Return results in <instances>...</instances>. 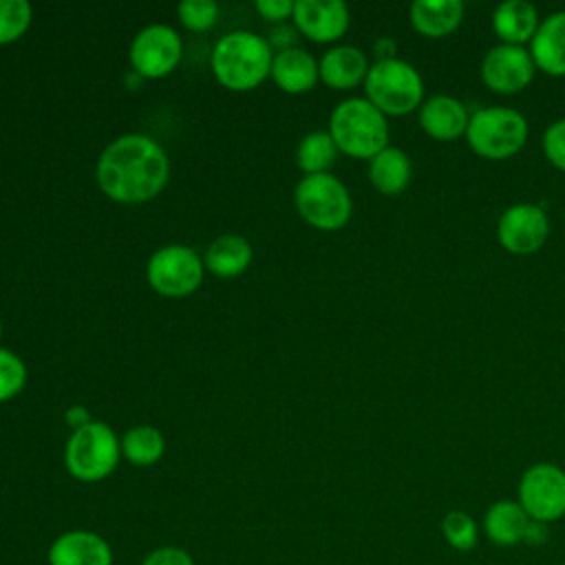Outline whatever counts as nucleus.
I'll return each mask as SVG.
<instances>
[{
	"mask_svg": "<svg viewBox=\"0 0 565 565\" xmlns=\"http://www.w3.org/2000/svg\"><path fill=\"white\" fill-rule=\"evenodd\" d=\"M170 174L163 148L146 135L115 139L97 161V183L119 203H141L157 196Z\"/></svg>",
	"mask_w": 565,
	"mask_h": 565,
	"instance_id": "obj_1",
	"label": "nucleus"
},
{
	"mask_svg": "<svg viewBox=\"0 0 565 565\" xmlns=\"http://www.w3.org/2000/svg\"><path fill=\"white\" fill-rule=\"evenodd\" d=\"M271 62L269 42L249 31L223 35L212 51V71L216 79L232 90L256 88L271 73Z\"/></svg>",
	"mask_w": 565,
	"mask_h": 565,
	"instance_id": "obj_2",
	"label": "nucleus"
},
{
	"mask_svg": "<svg viewBox=\"0 0 565 565\" xmlns=\"http://www.w3.org/2000/svg\"><path fill=\"white\" fill-rule=\"evenodd\" d=\"M329 135L338 150L355 159H373L388 146V121L366 97L340 102L329 119Z\"/></svg>",
	"mask_w": 565,
	"mask_h": 565,
	"instance_id": "obj_3",
	"label": "nucleus"
},
{
	"mask_svg": "<svg viewBox=\"0 0 565 565\" xmlns=\"http://www.w3.org/2000/svg\"><path fill=\"white\" fill-rule=\"evenodd\" d=\"M527 135V119L519 110L486 106L470 115L466 141L475 154L490 161H503L523 150Z\"/></svg>",
	"mask_w": 565,
	"mask_h": 565,
	"instance_id": "obj_4",
	"label": "nucleus"
},
{
	"mask_svg": "<svg viewBox=\"0 0 565 565\" xmlns=\"http://www.w3.org/2000/svg\"><path fill=\"white\" fill-rule=\"evenodd\" d=\"M364 90L366 99L386 117L408 115L424 104V79L419 71L399 57L371 64Z\"/></svg>",
	"mask_w": 565,
	"mask_h": 565,
	"instance_id": "obj_5",
	"label": "nucleus"
},
{
	"mask_svg": "<svg viewBox=\"0 0 565 565\" xmlns=\"http://www.w3.org/2000/svg\"><path fill=\"white\" fill-rule=\"evenodd\" d=\"M119 455L121 441L115 430L104 422H90L68 437L64 463L79 481H102L117 468Z\"/></svg>",
	"mask_w": 565,
	"mask_h": 565,
	"instance_id": "obj_6",
	"label": "nucleus"
},
{
	"mask_svg": "<svg viewBox=\"0 0 565 565\" xmlns=\"http://www.w3.org/2000/svg\"><path fill=\"white\" fill-rule=\"evenodd\" d=\"M296 205L309 225L327 232L344 227L353 212L349 190L329 172L302 177L296 185Z\"/></svg>",
	"mask_w": 565,
	"mask_h": 565,
	"instance_id": "obj_7",
	"label": "nucleus"
},
{
	"mask_svg": "<svg viewBox=\"0 0 565 565\" xmlns=\"http://www.w3.org/2000/svg\"><path fill=\"white\" fill-rule=\"evenodd\" d=\"M516 494L532 521L550 525L565 516V470L547 461L532 463L523 470Z\"/></svg>",
	"mask_w": 565,
	"mask_h": 565,
	"instance_id": "obj_8",
	"label": "nucleus"
},
{
	"mask_svg": "<svg viewBox=\"0 0 565 565\" xmlns=\"http://www.w3.org/2000/svg\"><path fill=\"white\" fill-rule=\"evenodd\" d=\"M203 278L199 254L185 245H166L148 260V282L163 296H188Z\"/></svg>",
	"mask_w": 565,
	"mask_h": 565,
	"instance_id": "obj_9",
	"label": "nucleus"
},
{
	"mask_svg": "<svg viewBox=\"0 0 565 565\" xmlns=\"http://www.w3.org/2000/svg\"><path fill=\"white\" fill-rule=\"evenodd\" d=\"M550 236V218L541 205L514 203L497 221L499 245L514 256L539 252Z\"/></svg>",
	"mask_w": 565,
	"mask_h": 565,
	"instance_id": "obj_10",
	"label": "nucleus"
},
{
	"mask_svg": "<svg viewBox=\"0 0 565 565\" xmlns=\"http://www.w3.org/2000/svg\"><path fill=\"white\" fill-rule=\"evenodd\" d=\"M536 75L534 60L525 46L497 44L481 60V82L499 95L525 90Z\"/></svg>",
	"mask_w": 565,
	"mask_h": 565,
	"instance_id": "obj_11",
	"label": "nucleus"
},
{
	"mask_svg": "<svg viewBox=\"0 0 565 565\" xmlns=\"http://www.w3.org/2000/svg\"><path fill=\"white\" fill-rule=\"evenodd\" d=\"M181 38L168 24H150L141 29L130 44L132 68L141 77H161L181 60Z\"/></svg>",
	"mask_w": 565,
	"mask_h": 565,
	"instance_id": "obj_12",
	"label": "nucleus"
},
{
	"mask_svg": "<svg viewBox=\"0 0 565 565\" xmlns=\"http://www.w3.org/2000/svg\"><path fill=\"white\" fill-rule=\"evenodd\" d=\"M294 22L313 42H333L349 29V9L342 0H296Z\"/></svg>",
	"mask_w": 565,
	"mask_h": 565,
	"instance_id": "obj_13",
	"label": "nucleus"
},
{
	"mask_svg": "<svg viewBox=\"0 0 565 565\" xmlns=\"http://www.w3.org/2000/svg\"><path fill=\"white\" fill-rule=\"evenodd\" d=\"M49 565H113L110 543L90 530H68L53 539L46 552Z\"/></svg>",
	"mask_w": 565,
	"mask_h": 565,
	"instance_id": "obj_14",
	"label": "nucleus"
},
{
	"mask_svg": "<svg viewBox=\"0 0 565 565\" xmlns=\"http://www.w3.org/2000/svg\"><path fill=\"white\" fill-rule=\"evenodd\" d=\"M419 128L435 141H455L466 137L470 113L452 95H433L417 110Z\"/></svg>",
	"mask_w": 565,
	"mask_h": 565,
	"instance_id": "obj_15",
	"label": "nucleus"
},
{
	"mask_svg": "<svg viewBox=\"0 0 565 565\" xmlns=\"http://www.w3.org/2000/svg\"><path fill=\"white\" fill-rule=\"evenodd\" d=\"M527 51L536 71L550 77H565V11H554L541 20Z\"/></svg>",
	"mask_w": 565,
	"mask_h": 565,
	"instance_id": "obj_16",
	"label": "nucleus"
},
{
	"mask_svg": "<svg viewBox=\"0 0 565 565\" xmlns=\"http://www.w3.org/2000/svg\"><path fill=\"white\" fill-rule=\"evenodd\" d=\"M463 13L461 0H415L408 9L413 29L428 40H441L455 33L463 22Z\"/></svg>",
	"mask_w": 565,
	"mask_h": 565,
	"instance_id": "obj_17",
	"label": "nucleus"
},
{
	"mask_svg": "<svg viewBox=\"0 0 565 565\" xmlns=\"http://www.w3.org/2000/svg\"><path fill=\"white\" fill-rule=\"evenodd\" d=\"M541 24L539 11L527 0H505L492 11V31L499 44L525 46Z\"/></svg>",
	"mask_w": 565,
	"mask_h": 565,
	"instance_id": "obj_18",
	"label": "nucleus"
},
{
	"mask_svg": "<svg viewBox=\"0 0 565 565\" xmlns=\"http://www.w3.org/2000/svg\"><path fill=\"white\" fill-rule=\"evenodd\" d=\"M318 73L327 86L335 90H347L366 79L369 60L358 46L340 44L322 55Z\"/></svg>",
	"mask_w": 565,
	"mask_h": 565,
	"instance_id": "obj_19",
	"label": "nucleus"
},
{
	"mask_svg": "<svg viewBox=\"0 0 565 565\" xmlns=\"http://www.w3.org/2000/svg\"><path fill=\"white\" fill-rule=\"evenodd\" d=\"M530 523L532 519L525 514L519 501H512V499L494 501L483 514L486 536L501 547H512L523 543Z\"/></svg>",
	"mask_w": 565,
	"mask_h": 565,
	"instance_id": "obj_20",
	"label": "nucleus"
},
{
	"mask_svg": "<svg viewBox=\"0 0 565 565\" xmlns=\"http://www.w3.org/2000/svg\"><path fill=\"white\" fill-rule=\"evenodd\" d=\"M413 177V163L402 148L386 146L369 159V181L384 196L402 194Z\"/></svg>",
	"mask_w": 565,
	"mask_h": 565,
	"instance_id": "obj_21",
	"label": "nucleus"
},
{
	"mask_svg": "<svg viewBox=\"0 0 565 565\" xmlns=\"http://www.w3.org/2000/svg\"><path fill=\"white\" fill-rule=\"evenodd\" d=\"M271 77L285 93H305L318 82V62L302 49H287L274 55Z\"/></svg>",
	"mask_w": 565,
	"mask_h": 565,
	"instance_id": "obj_22",
	"label": "nucleus"
},
{
	"mask_svg": "<svg viewBox=\"0 0 565 565\" xmlns=\"http://www.w3.org/2000/svg\"><path fill=\"white\" fill-rule=\"evenodd\" d=\"M249 260H252V247L238 234L218 236L205 252L207 269L221 278L238 276L241 271L247 269Z\"/></svg>",
	"mask_w": 565,
	"mask_h": 565,
	"instance_id": "obj_23",
	"label": "nucleus"
},
{
	"mask_svg": "<svg viewBox=\"0 0 565 565\" xmlns=\"http://www.w3.org/2000/svg\"><path fill=\"white\" fill-rule=\"evenodd\" d=\"M296 157L305 174H322L333 166L338 157V146L327 130H313L302 137Z\"/></svg>",
	"mask_w": 565,
	"mask_h": 565,
	"instance_id": "obj_24",
	"label": "nucleus"
},
{
	"mask_svg": "<svg viewBox=\"0 0 565 565\" xmlns=\"http://www.w3.org/2000/svg\"><path fill=\"white\" fill-rule=\"evenodd\" d=\"M166 450L163 435L152 426L130 428L121 439L124 457L135 466H152L161 459Z\"/></svg>",
	"mask_w": 565,
	"mask_h": 565,
	"instance_id": "obj_25",
	"label": "nucleus"
},
{
	"mask_svg": "<svg viewBox=\"0 0 565 565\" xmlns=\"http://www.w3.org/2000/svg\"><path fill=\"white\" fill-rule=\"evenodd\" d=\"M441 536L457 552H470L479 543V525L463 510H450L441 519Z\"/></svg>",
	"mask_w": 565,
	"mask_h": 565,
	"instance_id": "obj_26",
	"label": "nucleus"
},
{
	"mask_svg": "<svg viewBox=\"0 0 565 565\" xmlns=\"http://www.w3.org/2000/svg\"><path fill=\"white\" fill-rule=\"evenodd\" d=\"M31 15L26 0H0V44L18 40L29 29Z\"/></svg>",
	"mask_w": 565,
	"mask_h": 565,
	"instance_id": "obj_27",
	"label": "nucleus"
},
{
	"mask_svg": "<svg viewBox=\"0 0 565 565\" xmlns=\"http://www.w3.org/2000/svg\"><path fill=\"white\" fill-rule=\"evenodd\" d=\"M179 20L192 31H205L218 20V4L214 0H181Z\"/></svg>",
	"mask_w": 565,
	"mask_h": 565,
	"instance_id": "obj_28",
	"label": "nucleus"
},
{
	"mask_svg": "<svg viewBox=\"0 0 565 565\" xmlns=\"http://www.w3.org/2000/svg\"><path fill=\"white\" fill-rule=\"evenodd\" d=\"M24 382H26L24 362L15 353L0 349V402L18 395Z\"/></svg>",
	"mask_w": 565,
	"mask_h": 565,
	"instance_id": "obj_29",
	"label": "nucleus"
},
{
	"mask_svg": "<svg viewBox=\"0 0 565 565\" xmlns=\"http://www.w3.org/2000/svg\"><path fill=\"white\" fill-rule=\"evenodd\" d=\"M543 154L561 172H565V117L552 121L543 132Z\"/></svg>",
	"mask_w": 565,
	"mask_h": 565,
	"instance_id": "obj_30",
	"label": "nucleus"
},
{
	"mask_svg": "<svg viewBox=\"0 0 565 565\" xmlns=\"http://www.w3.org/2000/svg\"><path fill=\"white\" fill-rule=\"evenodd\" d=\"M139 565H196L192 554L179 545H161L148 552Z\"/></svg>",
	"mask_w": 565,
	"mask_h": 565,
	"instance_id": "obj_31",
	"label": "nucleus"
},
{
	"mask_svg": "<svg viewBox=\"0 0 565 565\" xmlns=\"http://www.w3.org/2000/svg\"><path fill=\"white\" fill-rule=\"evenodd\" d=\"M256 11L265 20H285L294 15V2L291 0H256Z\"/></svg>",
	"mask_w": 565,
	"mask_h": 565,
	"instance_id": "obj_32",
	"label": "nucleus"
},
{
	"mask_svg": "<svg viewBox=\"0 0 565 565\" xmlns=\"http://www.w3.org/2000/svg\"><path fill=\"white\" fill-rule=\"evenodd\" d=\"M269 35H271V44L280 46L282 51L291 49V44H294V40H296V31L289 29V26H276Z\"/></svg>",
	"mask_w": 565,
	"mask_h": 565,
	"instance_id": "obj_33",
	"label": "nucleus"
},
{
	"mask_svg": "<svg viewBox=\"0 0 565 565\" xmlns=\"http://www.w3.org/2000/svg\"><path fill=\"white\" fill-rule=\"evenodd\" d=\"M373 53L377 55V62H382V60H393L395 53H397V44H395V40H391V38H380V40H375V44H373Z\"/></svg>",
	"mask_w": 565,
	"mask_h": 565,
	"instance_id": "obj_34",
	"label": "nucleus"
},
{
	"mask_svg": "<svg viewBox=\"0 0 565 565\" xmlns=\"http://www.w3.org/2000/svg\"><path fill=\"white\" fill-rule=\"evenodd\" d=\"M66 422L73 426V430L90 424V413L84 408V406H71L66 411Z\"/></svg>",
	"mask_w": 565,
	"mask_h": 565,
	"instance_id": "obj_35",
	"label": "nucleus"
},
{
	"mask_svg": "<svg viewBox=\"0 0 565 565\" xmlns=\"http://www.w3.org/2000/svg\"><path fill=\"white\" fill-rule=\"evenodd\" d=\"M547 541V525L545 523H539V521H532L530 527H527V534H525V541L523 543H530V545H541Z\"/></svg>",
	"mask_w": 565,
	"mask_h": 565,
	"instance_id": "obj_36",
	"label": "nucleus"
},
{
	"mask_svg": "<svg viewBox=\"0 0 565 565\" xmlns=\"http://www.w3.org/2000/svg\"><path fill=\"white\" fill-rule=\"evenodd\" d=\"M139 77H141V75H139L137 71H135V75H126V82H128V86H137V84H139Z\"/></svg>",
	"mask_w": 565,
	"mask_h": 565,
	"instance_id": "obj_37",
	"label": "nucleus"
},
{
	"mask_svg": "<svg viewBox=\"0 0 565 565\" xmlns=\"http://www.w3.org/2000/svg\"><path fill=\"white\" fill-rule=\"evenodd\" d=\"M0 333H2V324H0Z\"/></svg>",
	"mask_w": 565,
	"mask_h": 565,
	"instance_id": "obj_38",
	"label": "nucleus"
},
{
	"mask_svg": "<svg viewBox=\"0 0 565 565\" xmlns=\"http://www.w3.org/2000/svg\"><path fill=\"white\" fill-rule=\"evenodd\" d=\"M561 565H565V561H563V563H561Z\"/></svg>",
	"mask_w": 565,
	"mask_h": 565,
	"instance_id": "obj_39",
	"label": "nucleus"
}]
</instances>
